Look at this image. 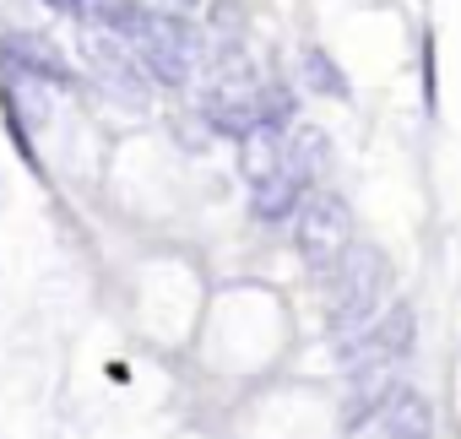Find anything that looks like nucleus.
<instances>
[{
  "mask_svg": "<svg viewBox=\"0 0 461 439\" xmlns=\"http://www.w3.org/2000/svg\"><path fill=\"white\" fill-rule=\"evenodd\" d=\"M337 277H331V309H326V331L337 336V342H348L353 331H364L369 320H375V304L385 299V288H391V266H385V255L380 250H369V245H348L337 261Z\"/></svg>",
  "mask_w": 461,
  "mask_h": 439,
  "instance_id": "obj_1",
  "label": "nucleus"
},
{
  "mask_svg": "<svg viewBox=\"0 0 461 439\" xmlns=\"http://www.w3.org/2000/svg\"><path fill=\"white\" fill-rule=\"evenodd\" d=\"M131 49L141 60L147 82H163V87H185L195 76V66L206 60V39L185 17H163V12H141L136 17Z\"/></svg>",
  "mask_w": 461,
  "mask_h": 439,
  "instance_id": "obj_2",
  "label": "nucleus"
},
{
  "mask_svg": "<svg viewBox=\"0 0 461 439\" xmlns=\"http://www.w3.org/2000/svg\"><path fill=\"white\" fill-rule=\"evenodd\" d=\"M294 211H299V217H294L299 255H304L315 272H326V266L353 245V217H348V206H342L337 195H315V201H299Z\"/></svg>",
  "mask_w": 461,
  "mask_h": 439,
  "instance_id": "obj_3",
  "label": "nucleus"
},
{
  "mask_svg": "<svg viewBox=\"0 0 461 439\" xmlns=\"http://www.w3.org/2000/svg\"><path fill=\"white\" fill-rule=\"evenodd\" d=\"M82 55H87V66L104 76V87L109 93H120L125 103H147V71H141V60H136V49L125 44V39H114L109 28H87L82 33Z\"/></svg>",
  "mask_w": 461,
  "mask_h": 439,
  "instance_id": "obj_4",
  "label": "nucleus"
},
{
  "mask_svg": "<svg viewBox=\"0 0 461 439\" xmlns=\"http://www.w3.org/2000/svg\"><path fill=\"white\" fill-rule=\"evenodd\" d=\"M380 439H434V407L418 390H391L380 407Z\"/></svg>",
  "mask_w": 461,
  "mask_h": 439,
  "instance_id": "obj_5",
  "label": "nucleus"
},
{
  "mask_svg": "<svg viewBox=\"0 0 461 439\" xmlns=\"http://www.w3.org/2000/svg\"><path fill=\"white\" fill-rule=\"evenodd\" d=\"M283 168L294 174V179H321L326 168H331V141H326V130L321 125H294V136L283 141Z\"/></svg>",
  "mask_w": 461,
  "mask_h": 439,
  "instance_id": "obj_6",
  "label": "nucleus"
},
{
  "mask_svg": "<svg viewBox=\"0 0 461 439\" xmlns=\"http://www.w3.org/2000/svg\"><path fill=\"white\" fill-rule=\"evenodd\" d=\"M0 44H6V55H12V66H17L23 76H39V82H66V60L55 55V44H50L44 33H6Z\"/></svg>",
  "mask_w": 461,
  "mask_h": 439,
  "instance_id": "obj_7",
  "label": "nucleus"
},
{
  "mask_svg": "<svg viewBox=\"0 0 461 439\" xmlns=\"http://www.w3.org/2000/svg\"><path fill=\"white\" fill-rule=\"evenodd\" d=\"M353 423H364L369 412L385 407V396L396 390V369L402 363H385V358H353Z\"/></svg>",
  "mask_w": 461,
  "mask_h": 439,
  "instance_id": "obj_8",
  "label": "nucleus"
},
{
  "mask_svg": "<svg viewBox=\"0 0 461 439\" xmlns=\"http://www.w3.org/2000/svg\"><path fill=\"white\" fill-rule=\"evenodd\" d=\"M240 168H245L250 184H261L267 174H277V168H283V130L250 125V130L240 136Z\"/></svg>",
  "mask_w": 461,
  "mask_h": 439,
  "instance_id": "obj_9",
  "label": "nucleus"
},
{
  "mask_svg": "<svg viewBox=\"0 0 461 439\" xmlns=\"http://www.w3.org/2000/svg\"><path fill=\"white\" fill-rule=\"evenodd\" d=\"M256 190V211L267 217V223H283V217L304 201V179H294L288 168H277V174H267L261 184H250Z\"/></svg>",
  "mask_w": 461,
  "mask_h": 439,
  "instance_id": "obj_10",
  "label": "nucleus"
},
{
  "mask_svg": "<svg viewBox=\"0 0 461 439\" xmlns=\"http://www.w3.org/2000/svg\"><path fill=\"white\" fill-rule=\"evenodd\" d=\"M299 71H304V82H310L315 93H331V98H348V93H353L348 76H342V66H337L321 44H310V49L299 55Z\"/></svg>",
  "mask_w": 461,
  "mask_h": 439,
  "instance_id": "obj_11",
  "label": "nucleus"
},
{
  "mask_svg": "<svg viewBox=\"0 0 461 439\" xmlns=\"http://www.w3.org/2000/svg\"><path fill=\"white\" fill-rule=\"evenodd\" d=\"M206 33L217 39V49L222 44H245V6L240 0H212L206 6Z\"/></svg>",
  "mask_w": 461,
  "mask_h": 439,
  "instance_id": "obj_12",
  "label": "nucleus"
},
{
  "mask_svg": "<svg viewBox=\"0 0 461 439\" xmlns=\"http://www.w3.org/2000/svg\"><path fill=\"white\" fill-rule=\"evenodd\" d=\"M201 0H147V12H163V17H190Z\"/></svg>",
  "mask_w": 461,
  "mask_h": 439,
  "instance_id": "obj_13",
  "label": "nucleus"
},
{
  "mask_svg": "<svg viewBox=\"0 0 461 439\" xmlns=\"http://www.w3.org/2000/svg\"><path fill=\"white\" fill-rule=\"evenodd\" d=\"M44 6H55V12H66V17H77V12L87 6V0H44Z\"/></svg>",
  "mask_w": 461,
  "mask_h": 439,
  "instance_id": "obj_14",
  "label": "nucleus"
}]
</instances>
